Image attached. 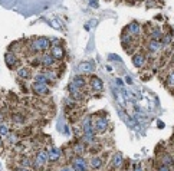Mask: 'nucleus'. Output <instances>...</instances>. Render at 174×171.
<instances>
[{
	"label": "nucleus",
	"instance_id": "39",
	"mask_svg": "<svg viewBox=\"0 0 174 171\" xmlns=\"http://www.w3.org/2000/svg\"><path fill=\"white\" fill-rule=\"evenodd\" d=\"M60 171H72V170H71L69 167H63V168H62V170H60Z\"/></svg>",
	"mask_w": 174,
	"mask_h": 171
},
{
	"label": "nucleus",
	"instance_id": "12",
	"mask_svg": "<svg viewBox=\"0 0 174 171\" xmlns=\"http://www.w3.org/2000/svg\"><path fill=\"white\" fill-rule=\"evenodd\" d=\"M59 158H60V153H59L58 148H52L48 153V160H50V161H58Z\"/></svg>",
	"mask_w": 174,
	"mask_h": 171
},
{
	"label": "nucleus",
	"instance_id": "28",
	"mask_svg": "<svg viewBox=\"0 0 174 171\" xmlns=\"http://www.w3.org/2000/svg\"><path fill=\"white\" fill-rule=\"evenodd\" d=\"M88 4H89L92 9H98L100 7V3H98L97 0H88Z\"/></svg>",
	"mask_w": 174,
	"mask_h": 171
},
{
	"label": "nucleus",
	"instance_id": "38",
	"mask_svg": "<svg viewBox=\"0 0 174 171\" xmlns=\"http://www.w3.org/2000/svg\"><path fill=\"white\" fill-rule=\"evenodd\" d=\"M135 171H142V167H141V165H137V167H135Z\"/></svg>",
	"mask_w": 174,
	"mask_h": 171
},
{
	"label": "nucleus",
	"instance_id": "19",
	"mask_svg": "<svg viewBox=\"0 0 174 171\" xmlns=\"http://www.w3.org/2000/svg\"><path fill=\"white\" fill-rule=\"evenodd\" d=\"M91 165L95 170H100L101 167H102V158L101 157H94L91 160Z\"/></svg>",
	"mask_w": 174,
	"mask_h": 171
},
{
	"label": "nucleus",
	"instance_id": "40",
	"mask_svg": "<svg viewBox=\"0 0 174 171\" xmlns=\"http://www.w3.org/2000/svg\"><path fill=\"white\" fill-rule=\"evenodd\" d=\"M17 171H27V170H26V168H19Z\"/></svg>",
	"mask_w": 174,
	"mask_h": 171
},
{
	"label": "nucleus",
	"instance_id": "24",
	"mask_svg": "<svg viewBox=\"0 0 174 171\" xmlns=\"http://www.w3.org/2000/svg\"><path fill=\"white\" fill-rule=\"evenodd\" d=\"M43 73H45V76H46L49 81H53V79L56 78V73L53 72V71H43Z\"/></svg>",
	"mask_w": 174,
	"mask_h": 171
},
{
	"label": "nucleus",
	"instance_id": "35",
	"mask_svg": "<svg viewBox=\"0 0 174 171\" xmlns=\"http://www.w3.org/2000/svg\"><path fill=\"white\" fill-rule=\"evenodd\" d=\"M23 167H29V165H30V160H27V158H25V160H23Z\"/></svg>",
	"mask_w": 174,
	"mask_h": 171
},
{
	"label": "nucleus",
	"instance_id": "3",
	"mask_svg": "<svg viewBox=\"0 0 174 171\" xmlns=\"http://www.w3.org/2000/svg\"><path fill=\"white\" fill-rule=\"evenodd\" d=\"M32 89L35 94L38 95H48L49 94V88H48V83H39V82H35L32 85Z\"/></svg>",
	"mask_w": 174,
	"mask_h": 171
},
{
	"label": "nucleus",
	"instance_id": "33",
	"mask_svg": "<svg viewBox=\"0 0 174 171\" xmlns=\"http://www.w3.org/2000/svg\"><path fill=\"white\" fill-rule=\"evenodd\" d=\"M115 83L118 85V86H121V88L124 86V82H122V79H119V78H116L115 79Z\"/></svg>",
	"mask_w": 174,
	"mask_h": 171
},
{
	"label": "nucleus",
	"instance_id": "2",
	"mask_svg": "<svg viewBox=\"0 0 174 171\" xmlns=\"http://www.w3.org/2000/svg\"><path fill=\"white\" fill-rule=\"evenodd\" d=\"M95 132H105L108 128V119L105 116H98L95 121L92 122Z\"/></svg>",
	"mask_w": 174,
	"mask_h": 171
},
{
	"label": "nucleus",
	"instance_id": "16",
	"mask_svg": "<svg viewBox=\"0 0 174 171\" xmlns=\"http://www.w3.org/2000/svg\"><path fill=\"white\" fill-rule=\"evenodd\" d=\"M160 46H161V43H160V41H157V39H151V41L148 42L150 52H157L158 49H160Z\"/></svg>",
	"mask_w": 174,
	"mask_h": 171
},
{
	"label": "nucleus",
	"instance_id": "5",
	"mask_svg": "<svg viewBox=\"0 0 174 171\" xmlns=\"http://www.w3.org/2000/svg\"><path fill=\"white\" fill-rule=\"evenodd\" d=\"M48 161V153L46 151H39L36 154V158H35V167L36 168H41L42 165H45V163Z\"/></svg>",
	"mask_w": 174,
	"mask_h": 171
},
{
	"label": "nucleus",
	"instance_id": "20",
	"mask_svg": "<svg viewBox=\"0 0 174 171\" xmlns=\"http://www.w3.org/2000/svg\"><path fill=\"white\" fill-rule=\"evenodd\" d=\"M35 82H39V83H48L49 79L45 76V73L41 72V73H36V75H35Z\"/></svg>",
	"mask_w": 174,
	"mask_h": 171
},
{
	"label": "nucleus",
	"instance_id": "9",
	"mask_svg": "<svg viewBox=\"0 0 174 171\" xmlns=\"http://www.w3.org/2000/svg\"><path fill=\"white\" fill-rule=\"evenodd\" d=\"M4 60H6V65L10 68V69H15L19 63V60H17V56L15 53H12V52H7L6 53V56H4Z\"/></svg>",
	"mask_w": 174,
	"mask_h": 171
},
{
	"label": "nucleus",
	"instance_id": "27",
	"mask_svg": "<svg viewBox=\"0 0 174 171\" xmlns=\"http://www.w3.org/2000/svg\"><path fill=\"white\" fill-rule=\"evenodd\" d=\"M163 161H164L166 165H171V164H173V158H171L170 155H164V157H163Z\"/></svg>",
	"mask_w": 174,
	"mask_h": 171
},
{
	"label": "nucleus",
	"instance_id": "37",
	"mask_svg": "<svg viewBox=\"0 0 174 171\" xmlns=\"http://www.w3.org/2000/svg\"><path fill=\"white\" fill-rule=\"evenodd\" d=\"M63 134H71V132H69V127H68V125H65V127H63Z\"/></svg>",
	"mask_w": 174,
	"mask_h": 171
},
{
	"label": "nucleus",
	"instance_id": "14",
	"mask_svg": "<svg viewBox=\"0 0 174 171\" xmlns=\"http://www.w3.org/2000/svg\"><path fill=\"white\" fill-rule=\"evenodd\" d=\"M133 63L137 66V68H141V66L145 63V57L142 56V55H140V53H138V55H134L133 56Z\"/></svg>",
	"mask_w": 174,
	"mask_h": 171
},
{
	"label": "nucleus",
	"instance_id": "34",
	"mask_svg": "<svg viewBox=\"0 0 174 171\" xmlns=\"http://www.w3.org/2000/svg\"><path fill=\"white\" fill-rule=\"evenodd\" d=\"M49 24H50V26H55V27H56V29H58V30H59V29H60V26H59V24L56 23V22H55V20H49Z\"/></svg>",
	"mask_w": 174,
	"mask_h": 171
},
{
	"label": "nucleus",
	"instance_id": "29",
	"mask_svg": "<svg viewBox=\"0 0 174 171\" xmlns=\"http://www.w3.org/2000/svg\"><path fill=\"white\" fill-rule=\"evenodd\" d=\"M108 59H109V60H116V62H121V60H122L118 55H114V53H111V55L108 56Z\"/></svg>",
	"mask_w": 174,
	"mask_h": 171
},
{
	"label": "nucleus",
	"instance_id": "10",
	"mask_svg": "<svg viewBox=\"0 0 174 171\" xmlns=\"http://www.w3.org/2000/svg\"><path fill=\"white\" fill-rule=\"evenodd\" d=\"M50 55L55 57V59H62V57L65 56V50L62 46H59V45H53V48L50 49Z\"/></svg>",
	"mask_w": 174,
	"mask_h": 171
},
{
	"label": "nucleus",
	"instance_id": "7",
	"mask_svg": "<svg viewBox=\"0 0 174 171\" xmlns=\"http://www.w3.org/2000/svg\"><path fill=\"white\" fill-rule=\"evenodd\" d=\"M89 86H91L94 91H101L102 86H104V82H102V79H101L100 76L92 75L91 78H89Z\"/></svg>",
	"mask_w": 174,
	"mask_h": 171
},
{
	"label": "nucleus",
	"instance_id": "4",
	"mask_svg": "<svg viewBox=\"0 0 174 171\" xmlns=\"http://www.w3.org/2000/svg\"><path fill=\"white\" fill-rule=\"evenodd\" d=\"M72 167H74V170H75V171H86V170H88L86 161L83 160L82 157H76V158H74Z\"/></svg>",
	"mask_w": 174,
	"mask_h": 171
},
{
	"label": "nucleus",
	"instance_id": "17",
	"mask_svg": "<svg viewBox=\"0 0 174 171\" xmlns=\"http://www.w3.org/2000/svg\"><path fill=\"white\" fill-rule=\"evenodd\" d=\"M17 75H19V78H23V79H27V78H30V69L29 68H20L19 71H17Z\"/></svg>",
	"mask_w": 174,
	"mask_h": 171
},
{
	"label": "nucleus",
	"instance_id": "36",
	"mask_svg": "<svg viewBox=\"0 0 174 171\" xmlns=\"http://www.w3.org/2000/svg\"><path fill=\"white\" fill-rule=\"evenodd\" d=\"M125 81H127V83L131 85V83H133V78H131V76H125Z\"/></svg>",
	"mask_w": 174,
	"mask_h": 171
},
{
	"label": "nucleus",
	"instance_id": "26",
	"mask_svg": "<svg viewBox=\"0 0 174 171\" xmlns=\"http://www.w3.org/2000/svg\"><path fill=\"white\" fill-rule=\"evenodd\" d=\"M75 153H76L78 155H81L83 153V144L82 142H79V144H76V145H75Z\"/></svg>",
	"mask_w": 174,
	"mask_h": 171
},
{
	"label": "nucleus",
	"instance_id": "8",
	"mask_svg": "<svg viewBox=\"0 0 174 171\" xmlns=\"http://www.w3.org/2000/svg\"><path fill=\"white\" fill-rule=\"evenodd\" d=\"M55 60H56V59L52 56L50 53H43V55L39 57V62H41V65L46 66V68H50V66H53Z\"/></svg>",
	"mask_w": 174,
	"mask_h": 171
},
{
	"label": "nucleus",
	"instance_id": "32",
	"mask_svg": "<svg viewBox=\"0 0 174 171\" xmlns=\"http://www.w3.org/2000/svg\"><path fill=\"white\" fill-rule=\"evenodd\" d=\"M170 41H171V38H170V36H164V38H163V45L170 43Z\"/></svg>",
	"mask_w": 174,
	"mask_h": 171
},
{
	"label": "nucleus",
	"instance_id": "21",
	"mask_svg": "<svg viewBox=\"0 0 174 171\" xmlns=\"http://www.w3.org/2000/svg\"><path fill=\"white\" fill-rule=\"evenodd\" d=\"M161 36H163V33H161V30H160L158 27L153 29V32H151V38H153V39H157V41H160V39H161Z\"/></svg>",
	"mask_w": 174,
	"mask_h": 171
},
{
	"label": "nucleus",
	"instance_id": "23",
	"mask_svg": "<svg viewBox=\"0 0 174 171\" xmlns=\"http://www.w3.org/2000/svg\"><path fill=\"white\" fill-rule=\"evenodd\" d=\"M12 121L15 124H23V116L20 114H13L12 115Z\"/></svg>",
	"mask_w": 174,
	"mask_h": 171
},
{
	"label": "nucleus",
	"instance_id": "13",
	"mask_svg": "<svg viewBox=\"0 0 174 171\" xmlns=\"http://www.w3.org/2000/svg\"><path fill=\"white\" fill-rule=\"evenodd\" d=\"M121 42H122V45L127 48L130 43H133L134 42V36H131L128 32H124L122 33V36H121Z\"/></svg>",
	"mask_w": 174,
	"mask_h": 171
},
{
	"label": "nucleus",
	"instance_id": "1",
	"mask_svg": "<svg viewBox=\"0 0 174 171\" xmlns=\"http://www.w3.org/2000/svg\"><path fill=\"white\" fill-rule=\"evenodd\" d=\"M50 46V41L48 38H38L30 43V50L36 53V52H43L46 49H49Z\"/></svg>",
	"mask_w": 174,
	"mask_h": 171
},
{
	"label": "nucleus",
	"instance_id": "22",
	"mask_svg": "<svg viewBox=\"0 0 174 171\" xmlns=\"http://www.w3.org/2000/svg\"><path fill=\"white\" fill-rule=\"evenodd\" d=\"M68 91H69V94H71V95H74V94H76L78 91H81V89H79V88L75 85L74 82H71V83L68 85Z\"/></svg>",
	"mask_w": 174,
	"mask_h": 171
},
{
	"label": "nucleus",
	"instance_id": "18",
	"mask_svg": "<svg viewBox=\"0 0 174 171\" xmlns=\"http://www.w3.org/2000/svg\"><path fill=\"white\" fill-rule=\"evenodd\" d=\"M75 83V85H76V86H78V88H79V89H82L83 86H85V83H86V82H85V79H83L82 76H81V75H78V76H75L74 78V81H72Z\"/></svg>",
	"mask_w": 174,
	"mask_h": 171
},
{
	"label": "nucleus",
	"instance_id": "25",
	"mask_svg": "<svg viewBox=\"0 0 174 171\" xmlns=\"http://www.w3.org/2000/svg\"><path fill=\"white\" fill-rule=\"evenodd\" d=\"M10 134V131L6 125H3V124H0V135H9Z\"/></svg>",
	"mask_w": 174,
	"mask_h": 171
},
{
	"label": "nucleus",
	"instance_id": "11",
	"mask_svg": "<svg viewBox=\"0 0 174 171\" xmlns=\"http://www.w3.org/2000/svg\"><path fill=\"white\" fill-rule=\"evenodd\" d=\"M125 29H127L125 32H128L130 35H131V36H137V35L141 32L140 24L137 23V22H131V23H130L128 26H127V27H125Z\"/></svg>",
	"mask_w": 174,
	"mask_h": 171
},
{
	"label": "nucleus",
	"instance_id": "41",
	"mask_svg": "<svg viewBox=\"0 0 174 171\" xmlns=\"http://www.w3.org/2000/svg\"><path fill=\"white\" fill-rule=\"evenodd\" d=\"M1 144H3V141H1V138H0V147H1Z\"/></svg>",
	"mask_w": 174,
	"mask_h": 171
},
{
	"label": "nucleus",
	"instance_id": "30",
	"mask_svg": "<svg viewBox=\"0 0 174 171\" xmlns=\"http://www.w3.org/2000/svg\"><path fill=\"white\" fill-rule=\"evenodd\" d=\"M157 171H170V167H168V165H166V164H163L161 167H158Z\"/></svg>",
	"mask_w": 174,
	"mask_h": 171
},
{
	"label": "nucleus",
	"instance_id": "15",
	"mask_svg": "<svg viewBox=\"0 0 174 171\" xmlns=\"http://www.w3.org/2000/svg\"><path fill=\"white\" fill-rule=\"evenodd\" d=\"M122 161H124V157H122V154H121V153H116V154L114 155V160H112L114 167H115V168H119V167L122 165Z\"/></svg>",
	"mask_w": 174,
	"mask_h": 171
},
{
	"label": "nucleus",
	"instance_id": "6",
	"mask_svg": "<svg viewBox=\"0 0 174 171\" xmlns=\"http://www.w3.org/2000/svg\"><path fill=\"white\" fill-rule=\"evenodd\" d=\"M94 69H95V63H94L92 60L82 62V63H79V66H78V71L81 73H92Z\"/></svg>",
	"mask_w": 174,
	"mask_h": 171
},
{
	"label": "nucleus",
	"instance_id": "31",
	"mask_svg": "<svg viewBox=\"0 0 174 171\" xmlns=\"http://www.w3.org/2000/svg\"><path fill=\"white\" fill-rule=\"evenodd\" d=\"M168 83H170V85H174V72H171L168 75Z\"/></svg>",
	"mask_w": 174,
	"mask_h": 171
}]
</instances>
